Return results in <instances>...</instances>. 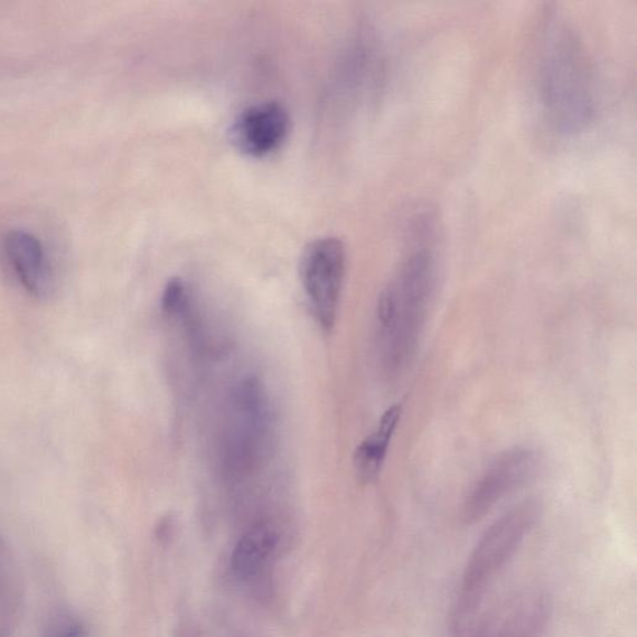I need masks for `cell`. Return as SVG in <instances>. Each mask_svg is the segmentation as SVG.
Returning <instances> with one entry per match:
<instances>
[{
  "instance_id": "obj_8",
  "label": "cell",
  "mask_w": 637,
  "mask_h": 637,
  "mask_svg": "<svg viewBox=\"0 0 637 637\" xmlns=\"http://www.w3.org/2000/svg\"><path fill=\"white\" fill-rule=\"evenodd\" d=\"M5 256L27 292L43 297L49 292L53 275L43 243L34 234L9 231L4 237Z\"/></svg>"
},
{
  "instance_id": "obj_10",
  "label": "cell",
  "mask_w": 637,
  "mask_h": 637,
  "mask_svg": "<svg viewBox=\"0 0 637 637\" xmlns=\"http://www.w3.org/2000/svg\"><path fill=\"white\" fill-rule=\"evenodd\" d=\"M402 414L400 405L391 406L382 415L379 426L360 444L354 454L355 472L364 483L377 480L383 462L387 460L393 434L399 426Z\"/></svg>"
},
{
  "instance_id": "obj_11",
  "label": "cell",
  "mask_w": 637,
  "mask_h": 637,
  "mask_svg": "<svg viewBox=\"0 0 637 637\" xmlns=\"http://www.w3.org/2000/svg\"><path fill=\"white\" fill-rule=\"evenodd\" d=\"M189 293L180 278H172L164 289L161 299L163 311L166 315L175 316L186 312L189 308Z\"/></svg>"
},
{
  "instance_id": "obj_5",
  "label": "cell",
  "mask_w": 637,
  "mask_h": 637,
  "mask_svg": "<svg viewBox=\"0 0 637 637\" xmlns=\"http://www.w3.org/2000/svg\"><path fill=\"white\" fill-rule=\"evenodd\" d=\"M540 465L539 454L530 447H514L496 457L467 496L465 522L473 524L483 519L505 496L532 482Z\"/></svg>"
},
{
  "instance_id": "obj_4",
  "label": "cell",
  "mask_w": 637,
  "mask_h": 637,
  "mask_svg": "<svg viewBox=\"0 0 637 637\" xmlns=\"http://www.w3.org/2000/svg\"><path fill=\"white\" fill-rule=\"evenodd\" d=\"M346 250L340 239L324 237L304 248L299 278L318 325L331 333L336 322L344 287Z\"/></svg>"
},
{
  "instance_id": "obj_3",
  "label": "cell",
  "mask_w": 637,
  "mask_h": 637,
  "mask_svg": "<svg viewBox=\"0 0 637 637\" xmlns=\"http://www.w3.org/2000/svg\"><path fill=\"white\" fill-rule=\"evenodd\" d=\"M540 513L538 500L523 501L494 522L478 541L468 559L461 590L454 606L452 630L455 634H463L472 624L487 589L536 527Z\"/></svg>"
},
{
  "instance_id": "obj_6",
  "label": "cell",
  "mask_w": 637,
  "mask_h": 637,
  "mask_svg": "<svg viewBox=\"0 0 637 637\" xmlns=\"http://www.w3.org/2000/svg\"><path fill=\"white\" fill-rule=\"evenodd\" d=\"M287 109L276 101L258 102L239 112L230 127L233 147L248 157L261 158L282 147L290 133Z\"/></svg>"
},
{
  "instance_id": "obj_7",
  "label": "cell",
  "mask_w": 637,
  "mask_h": 637,
  "mask_svg": "<svg viewBox=\"0 0 637 637\" xmlns=\"http://www.w3.org/2000/svg\"><path fill=\"white\" fill-rule=\"evenodd\" d=\"M549 617V602L539 592L513 599L477 627L472 637H540Z\"/></svg>"
},
{
  "instance_id": "obj_9",
  "label": "cell",
  "mask_w": 637,
  "mask_h": 637,
  "mask_svg": "<svg viewBox=\"0 0 637 637\" xmlns=\"http://www.w3.org/2000/svg\"><path fill=\"white\" fill-rule=\"evenodd\" d=\"M280 536L275 526L260 523L249 529L234 547L231 567L238 578H255L278 548Z\"/></svg>"
},
{
  "instance_id": "obj_12",
  "label": "cell",
  "mask_w": 637,
  "mask_h": 637,
  "mask_svg": "<svg viewBox=\"0 0 637 637\" xmlns=\"http://www.w3.org/2000/svg\"><path fill=\"white\" fill-rule=\"evenodd\" d=\"M51 637H83V632L78 623L63 621L55 625Z\"/></svg>"
},
{
  "instance_id": "obj_2",
  "label": "cell",
  "mask_w": 637,
  "mask_h": 637,
  "mask_svg": "<svg viewBox=\"0 0 637 637\" xmlns=\"http://www.w3.org/2000/svg\"><path fill=\"white\" fill-rule=\"evenodd\" d=\"M438 278L433 245L418 243L382 290L378 323L382 365L390 378H398L414 358Z\"/></svg>"
},
{
  "instance_id": "obj_1",
  "label": "cell",
  "mask_w": 637,
  "mask_h": 637,
  "mask_svg": "<svg viewBox=\"0 0 637 637\" xmlns=\"http://www.w3.org/2000/svg\"><path fill=\"white\" fill-rule=\"evenodd\" d=\"M533 70L550 126L566 135L584 130L595 109L592 67L573 27L556 13H548L538 26Z\"/></svg>"
}]
</instances>
